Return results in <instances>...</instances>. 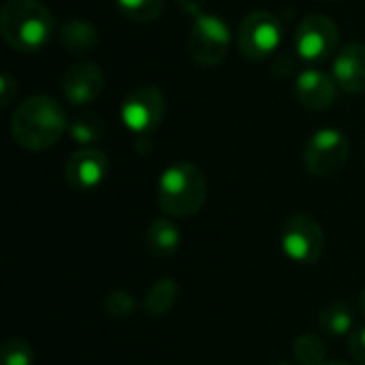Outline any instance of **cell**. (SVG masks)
Returning a JSON list of instances; mask_svg holds the SVG:
<instances>
[{"label": "cell", "mask_w": 365, "mask_h": 365, "mask_svg": "<svg viewBox=\"0 0 365 365\" xmlns=\"http://www.w3.org/2000/svg\"><path fill=\"white\" fill-rule=\"evenodd\" d=\"M68 128L64 107L45 94L21 101L11 115V135L15 143L28 152H43L60 141Z\"/></svg>", "instance_id": "1"}, {"label": "cell", "mask_w": 365, "mask_h": 365, "mask_svg": "<svg viewBox=\"0 0 365 365\" xmlns=\"http://www.w3.org/2000/svg\"><path fill=\"white\" fill-rule=\"evenodd\" d=\"M53 17L38 0H4L0 9V34L21 53L41 51L53 34Z\"/></svg>", "instance_id": "2"}, {"label": "cell", "mask_w": 365, "mask_h": 365, "mask_svg": "<svg viewBox=\"0 0 365 365\" xmlns=\"http://www.w3.org/2000/svg\"><path fill=\"white\" fill-rule=\"evenodd\" d=\"M207 199V180L192 163H175L158 180V207L171 218L195 216Z\"/></svg>", "instance_id": "3"}, {"label": "cell", "mask_w": 365, "mask_h": 365, "mask_svg": "<svg viewBox=\"0 0 365 365\" xmlns=\"http://www.w3.org/2000/svg\"><path fill=\"white\" fill-rule=\"evenodd\" d=\"M231 49V30L214 13H199L188 32V53L201 66H218Z\"/></svg>", "instance_id": "4"}, {"label": "cell", "mask_w": 365, "mask_h": 365, "mask_svg": "<svg viewBox=\"0 0 365 365\" xmlns=\"http://www.w3.org/2000/svg\"><path fill=\"white\" fill-rule=\"evenodd\" d=\"M338 41L340 32L334 19L321 13L306 15L293 34V47L295 53L310 64H321L329 60L334 53H338Z\"/></svg>", "instance_id": "5"}, {"label": "cell", "mask_w": 365, "mask_h": 365, "mask_svg": "<svg viewBox=\"0 0 365 365\" xmlns=\"http://www.w3.org/2000/svg\"><path fill=\"white\" fill-rule=\"evenodd\" d=\"M282 36V24L274 13L252 11L240 24L237 47L240 53L248 60H265L280 47Z\"/></svg>", "instance_id": "6"}, {"label": "cell", "mask_w": 365, "mask_h": 365, "mask_svg": "<svg viewBox=\"0 0 365 365\" xmlns=\"http://www.w3.org/2000/svg\"><path fill=\"white\" fill-rule=\"evenodd\" d=\"M351 154L349 139L342 130L321 128L304 148V165L317 178H329L344 169Z\"/></svg>", "instance_id": "7"}, {"label": "cell", "mask_w": 365, "mask_h": 365, "mask_svg": "<svg viewBox=\"0 0 365 365\" xmlns=\"http://www.w3.org/2000/svg\"><path fill=\"white\" fill-rule=\"evenodd\" d=\"M282 248L299 265H314L325 250V233L310 214H293L282 227Z\"/></svg>", "instance_id": "8"}, {"label": "cell", "mask_w": 365, "mask_h": 365, "mask_svg": "<svg viewBox=\"0 0 365 365\" xmlns=\"http://www.w3.org/2000/svg\"><path fill=\"white\" fill-rule=\"evenodd\" d=\"M120 118L124 126L137 135L145 137L156 130L165 118V96L154 86H139L135 88L120 107Z\"/></svg>", "instance_id": "9"}, {"label": "cell", "mask_w": 365, "mask_h": 365, "mask_svg": "<svg viewBox=\"0 0 365 365\" xmlns=\"http://www.w3.org/2000/svg\"><path fill=\"white\" fill-rule=\"evenodd\" d=\"M105 90V75L94 62H77L62 77V96L66 103L81 107L94 103Z\"/></svg>", "instance_id": "10"}, {"label": "cell", "mask_w": 365, "mask_h": 365, "mask_svg": "<svg viewBox=\"0 0 365 365\" xmlns=\"http://www.w3.org/2000/svg\"><path fill=\"white\" fill-rule=\"evenodd\" d=\"M109 171L107 154L94 148L77 150L64 165V180L75 190H92L96 188Z\"/></svg>", "instance_id": "11"}, {"label": "cell", "mask_w": 365, "mask_h": 365, "mask_svg": "<svg viewBox=\"0 0 365 365\" xmlns=\"http://www.w3.org/2000/svg\"><path fill=\"white\" fill-rule=\"evenodd\" d=\"M295 96L297 101L310 111L329 109L338 96V83L334 75L321 68H306L299 73L295 81Z\"/></svg>", "instance_id": "12"}, {"label": "cell", "mask_w": 365, "mask_h": 365, "mask_svg": "<svg viewBox=\"0 0 365 365\" xmlns=\"http://www.w3.org/2000/svg\"><path fill=\"white\" fill-rule=\"evenodd\" d=\"M334 79L349 94L365 92V45L349 43L334 58Z\"/></svg>", "instance_id": "13"}, {"label": "cell", "mask_w": 365, "mask_h": 365, "mask_svg": "<svg viewBox=\"0 0 365 365\" xmlns=\"http://www.w3.org/2000/svg\"><path fill=\"white\" fill-rule=\"evenodd\" d=\"M60 45L71 56H86L92 53L98 45V30L83 19H73L62 26L60 30Z\"/></svg>", "instance_id": "14"}, {"label": "cell", "mask_w": 365, "mask_h": 365, "mask_svg": "<svg viewBox=\"0 0 365 365\" xmlns=\"http://www.w3.org/2000/svg\"><path fill=\"white\" fill-rule=\"evenodd\" d=\"M145 244L148 250L158 257V259H167L171 255L178 252L180 244H182V235L178 231V227L171 220L158 218L150 225L148 233H145Z\"/></svg>", "instance_id": "15"}, {"label": "cell", "mask_w": 365, "mask_h": 365, "mask_svg": "<svg viewBox=\"0 0 365 365\" xmlns=\"http://www.w3.org/2000/svg\"><path fill=\"white\" fill-rule=\"evenodd\" d=\"M178 293H180V287L173 278H160L145 295L143 299V308L145 312L152 317V319H163L167 317L175 302H178Z\"/></svg>", "instance_id": "16"}, {"label": "cell", "mask_w": 365, "mask_h": 365, "mask_svg": "<svg viewBox=\"0 0 365 365\" xmlns=\"http://www.w3.org/2000/svg\"><path fill=\"white\" fill-rule=\"evenodd\" d=\"M319 327L321 331H325L327 336H344L353 329V312L346 304L342 302H334L329 306H325L319 314Z\"/></svg>", "instance_id": "17"}, {"label": "cell", "mask_w": 365, "mask_h": 365, "mask_svg": "<svg viewBox=\"0 0 365 365\" xmlns=\"http://www.w3.org/2000/svg\"><path fill=\"white\" fill-rule=\"evenodd\" d=\"M103 133H105V124L94 113H79L68 122V135L73 137L75 143H81L86 148L101 141Z\"/></svg>", "instance_id": "18"}, {"label": "cell", "mask_w": 365, "mask_h": 365, "mask_svg": "<svg viewBox=\"0 0 365 365\" xmlns=\"http://www.w3.org/2000/svg\"><path fill=\"white\" fill-rule=\"evenodd\" d=\"M118 11L137 24H148L160 17L165 9V0H115Z\"/></svg>", "instance_id": "19"}, {"label": "cell", "mask_w": 365, "mask_h": 365, "mask_svg": "<svg viewBox=\"0 0 365 365\" xmlns=\"http://www.w3.org/2000/svg\"><path fill=\"white\" fill-rule=\"evenodd\" d=\"M293 355L302 365H323L327 359L325 342L314 334H302L293 342Z\"/></svg>", "instance_id": "20"}, {"label": "cell", "mask_w": 365, "mask_h": 365, "mask_svg": "<svg viewBox=\"0 0 365 365\" xmlns=\"http://www.w3.org/2000/svg\"><path fill=\"white\" fill-rule=\"evenodd\" d=\"M34 351L30 342L24 338H9L0 346V364L2 365H32Z\"/></svg>", "instance_id": "21"}, {"label": "cell", "mask_w": 365, "mask_h": 365, "mask_svg": "<svg viewBox=\"0 0 365 365\" xmlns=\"http://www.w3.org/2000/svg\"><path fill=\"white\" fill-rule=\"evenodd\" d=\"M135 306H137V302L126 291H111L105 297V304H103L105 312L111 319H128L135 312Z\"/></svg>", "instance_id": "22"}, {"label": "cell", "mask_w": 365, "mask_h": 365, "mask_svg": "<svg viewBox=\"0 0 365 365\" xmlns=\"http://www.w3.org/2000/svg\"><path fill=\"white\" fill-rule=\"evenodd\" d=\"M349 353L359 365H365V327L349 336Z\"/></svg>", "instance_id": "23"}, {"label": "cell", "mask_w": 365, "mask_h": 365, "mask_svg": "<svg viewBox=\"0 0 365 365\" xmlns=\"http://www.w3.org/2000/svg\"><path fill=\"white\" fill-rule=\"evenodd\" d=\"M15 94H17V81L9 73H2L0 75V101H2V107H6L13 101Z\"/></svg>", "instance_id": "24"}, {"label": "cell", "mask_w": 365, "mask_h": 365, "mask_svg": "<svg viewBox=\"0 0 365 365\" xmlns=\"http://www.w3.org/2000/svg\"><path fill=\"white\" fill-rule=\"evenodd\" d=\"M178 2H180V6H182L184 11L192 13V17H197L199 13H203V11H201V2H203V0H178Z\"/></svg>", "instance_id": "25"}, {"label": "cell", "mask_w": 365, "mask_h": 365, "mask_svg": "<svg viewBox=\"0 0 365 365\" xmlns=\"http://www.w3.org/2000/svg\"><path fill=\"white\" fill-rule=\"evenodd\" d=\"M359 308H361V312H364L365 317V289L364 293H361V297H359Z\"/></svg>", "instance_id": "26"}, {"label": "cell", "mask_w": 365, "mask_h": 365, "mask_svg": "<svg viewBox=\"0 0 365 365\" xmlns=\"http://www.w3.org/2000/svg\"><path fill=\"white\" fill-rule=\"evenodd\" d=\"M331 365H349V364H331Z\"/></svg>", "instance_id": "27"}, {"label": "cell", "mask_w": 365, "mask_h": 365, "mask_svg": "<svg viewBox=\"0 0 365 365\" xmlns=\"http://www.w3.org/2000/svg\"><path fill=\"white\" fill-rule=\"evenodd\" d=\"M278 365H289V364H278Z\"/></svg>", "instance_id": "28"}, {"label": "cell", "mask_w": 365, "mask_h": 365, "mask_svg": "<svg viewBox=\"0 0 365 365\" xmlns=\"http://www.w3.org/2000/svg\"><path fill=\"white\" fill-rule=\"evenodd\" d=\"M327 2H331V0H327Z\"/></svg>", "instance_id": "29"}]
</instances>
